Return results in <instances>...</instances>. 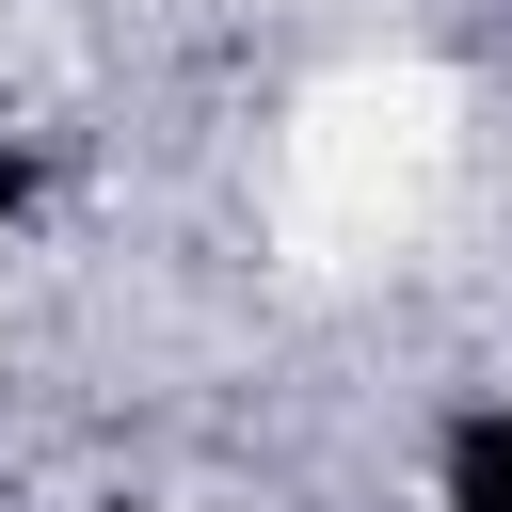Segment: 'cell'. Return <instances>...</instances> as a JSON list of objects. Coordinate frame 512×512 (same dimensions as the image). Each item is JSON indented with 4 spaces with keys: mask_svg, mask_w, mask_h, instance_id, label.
Segmentation results:
<instances>
[{
    "mask_svg": "<svg viewBox=\"0 0 512 512\" xmlns=\"http://www.w3.org/2000/svg\"><path fill=\"white\" fill-rule=\"evenodd\" d=\"M400 512H512V384H464V400L416 432Z\"/></svg>",
    "mask_w": 512,
    "mask_h": 512,
    "instance_id": "obj_1",
    "label": "cell"
}]
</instances>
